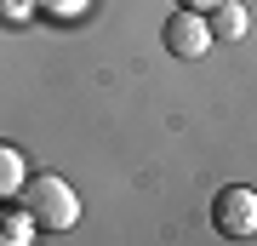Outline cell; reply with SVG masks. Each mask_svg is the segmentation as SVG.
<instances>
[{
	"mask_svg": "<svg viewBox=\"0 0 257 246\" xmlns=\"http://www.w3.org/2000/svg\"><path fill=\"white\" fill-rule=\"evenodd\" d=\"M160 40H166V52L172 57H206V46H211V29H206V12H189V6H177L172 18H166L160 29Z\"/></svg>",
	"mask_w": 257,
	"mask_h": 246,
	"instance_id": "3957f363",
	"label": "cell"
},
{
	"mask_svg": "<svg viewBox=\"0 0 257 246\" xmlns=\"http://www.w3.org/2000/svg\"><path fill=\"white\" fill-rule=\"evenodd\" d=\"M206 29H211V40H246L251 12L240 6V0H217V6L206 12Z\"/></svg>",
	"mask_w": 257,
	"mask_h": 246,
	"instance_id": "277c9868",
	"label": "cell"
},
{
	"mask_svg": "<svg viewBox=\"0 0 257 246\" xmlns=\"http://www.w3.org/2000/svg\"><path fill=\"white\" fill-rule=\"evenodd\" d=\"M18 206L35 218V229H46V235H63V229H74V223H80V201H74V189H69L63 178H52V172L23 178Z\"/></svg>",
	"mask_w": 257,
	"mask_h": 246,
	"instance_id": "6da1fadb",
	"label": "cell"
},
{
	"mask_svg": "<svg viewBox=\"0 0 257 246\" xmlns=\"http://www.w3.org/2000/svg\"><path fill=\"white\" fill-rule=\"evenodd\" d=\"M0 18H6V23H23L29 18V0H0Z\"/></svg>",
	"mask_w": 257,
	"mask_h": 246,
	"instance_id": "52a82bcc",
	"label": "cell"
},
{
	"mask_svg": "<svg viewBox=\"0 0 257 246\" xmlns=\"http://www.w3.org/2000/svg\"><path fill=\"white\" fill-rule=\"evenodd\" d=\"M211 223L229 240H251L257 235V189L251 183H229V189L211 201Z\"/></svg>",
	"mask_w": 257,
	"mask_h": 246,
	"instance_id": "7a4b0ae2",
	"label": "cell"
},
{
	"mask_svg": "<svg viewBox=\"0 0 257 246\" xmlns=\"http://www.w3.org/2000/svg\"><path fill=\"white\" fill-rule=\"evenodd\" d=\"M40 229H35V218L18 206V212H0V246H29Z\"/></svg>",
	"mask_w": 257,
	"mask_h": 246,
	"instance_id": "8992f818",
	"label": "cell"
},
{
	"mask_svg": "<svg viewBox=\"0 0 257 246\" xmlns=\"http://www.w3.org/2000/svg\"><path fill=\"white\" fill-rule=\"evenodd\" d=\"M46 6H57V12H63V6H69V12H80L86 0H46Z\"/></svg>",
	"mask_w": 257,
	"mask_h": 246,
	"instance_id": "9c48e42d",
	"label": "cell"
},
{
	"mask_svg": "<svg viewBox=\"0 0 257 246\" xmlns=\"http://www.w3.org/2000/svg\"><path fill=\"white\" fill-rule=\"evenodd\" d=\"M23 178H29V155H23L18 143H0V206H12V201H18Z\"/></svg>",
	"mask_w": 257,
	"mask_h": 246,
	"instance_id": "5b68a950",
	"label": "cell"
},
{
	"mask_svg": "<svg viewBox=\"0 0 257 246\" xmlns=\"http://www.w3.org/2000/svg\"><path fill=\"white\" fill-rule=\"evenodd\" d=\"M177 6H189V12H211L217 0H177Z\"/></svg>",
	"mask_w": 257,
	"mask_h": 246,
	"instance_id": "ba28073f",
	"label": "cell"
}]
</instances>
